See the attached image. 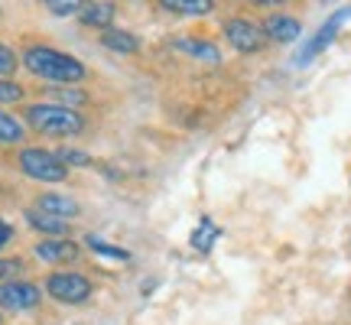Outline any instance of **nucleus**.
Returning <instances> with one entry per match:
<instances>
[{"mask_svg":"<svg viewBox=\"0 0 351 325\" xmlns=\"http://www.w3.org/2000/svg\"><path fill=\"white\" fill-rule=\"evenodd\" d=\"M23 65L33 75L46 78V82H56V85H78L88 75V69L78 62L75 56L52 49V46H29L23 52Z\"/></svg>","mask_w":351,"mask_h":325,"instance_id":"obj_1","label":"nucleus"},{"mask_svg":"<svg viewBox=\"0 0 351 325\" xmlns=\"http://www.w3.org/2000/svg\"><path fill=\"white\" fill-rule=\"evenodd\" d=\"M26 124L46 134V137H75L85 130V117L75 108H65V104H29L26 108Z\"/></svg>","mask_w":351,"mask_h":325,"instance_id":"obj_2","label":"nucleus"},{"mask_svg":"<svg viewBox=\"0 0 351 325\" xmlns=\"http://www.w3.org/2000/svg\"><path fill=\"white\" fill-rule=\"evenodd\" d=\"M46 293H49L56 302L62 306H82V302L91 300V280L85 274H75V270H62V274H52L46 280Z\"/></svg>","mask_w":351,"mask_h":325,"instance_id":"obj_3","label":"nucleus"},{"mask_svg":"<svg viewBox=\"0 0 351 325\" xmlns=\"http://www.w3.org/2000/svg\"><path fill=\"white\" fill-rule=\"evenodd\" d=\"M20 169L36 182H62L69 176V166L59 160V153L39 150V147H29L20 153Z\"/></svg>","mask_w":351,"mask_h":325,"instance_id":"obj_4","label":"nucleus"},{"mask_svg":"<svg viewBox=\"0 0 351 325\" xmlns=\"http://www.w3.org/2000/svg\"><path fill=\"white\" fill-rule=\"evenodd\" d=\"M225 39L231 49L244 52V56H251V52H261L270 39H267V33H263L261 23H254V20H247V16H231V20H225Z\"/></svg>","mask_w":351,"mask_h":325,"instance_id":"obj_5","label":"nucleus"},{"mask_svg":"<svg viewBox=\"0 0 351 325\" xmlns=\"http://www.w3.org/2000/svg\"><path fill=\"white\" fill-rule=\"evenodd\" d=\"M43 293L36 283H26V280H7L0 283V309L7 313H26V309H36Z\"/></svg>","mask_w":351,"mask_h":325,"instance_id":"obj_6","label":"nucleus"},{"mask_svg":"<svg viewBox=\"0 0 351 325\" xmlns=\"http://www.w3.org/2000/svg\"><path fill=\"white\" fill-rule=\"evenodd\" d=\"M348 16H351V7H345V10H339V13H335V16H328L326 23L319 26V33H315V36L309 39V43H306V46H302V49H300V59H296V62H300V65H309V62H313V59H315V56H319V52H326L328 46H332V39L339 36L341 23H345Z\"/></svg>","mask_w":351,"mask_h":325,"instance_id":"obj_7","label":"nucleus"},{"mask_svg":"<svg viewBox=\"0 0 351 325\" xmlns=\"http://www.w3.org/2000/svg\"><path fill=\"white\" fill-rule=\"evenodd\" d=\"M261 26L270 43H293V39H300V33H302V23L296 16H287V13H270Z\"/></svg>","mask_w":351,"mask_h":325,"instance_id":"obj_8","label":"nucleus"},{"mask_svg":"<svg viewBox=\"0 0 351 325\" xmlns=\"http://www.w3.org/2000/svg\"><path fill=\"white\" fill-rule=\"evenodd\" d=\"M36 257L46 263H72L78 257V244L69 238H46L36 244Z\"/></svg>","mask_w":351,"mask_h":325,"instance_id":"obj_9","label":"nucleus"},{"mask_svg":"<svg viewBox=\"0 0 351 325\" xmlns=\"http://www.w3.org/2000/svg\"><path fill=\"white\" fill-rule=\"evenodd\" d=\"M173 49L182 52V56H189V59H195V62H205V65H218L221 62V52H218V46L215 43H208V39H173Z\"/></svg>","mask_w":351,"mask_h":325,"instance_id":"obj_10","label":"nucleus"},{"mask_svg":"<svg viewBox=\"0 0 351 325\" xmlns=\"http://www.w3.org/2000/svg\"><path fill=\"white\" fill-rule=\"evenodd\" d=\"M114 13H117V7L108 0H85V7L78 10V20L85 26H95V29H108L114 23Z\"/></svg>","mask_w":351,"mask_h":325,"instance_id":"obj_11","label":"nucleus"},{"mask_svg":"<svg viewBox=\"0 0 351 325\" xmlns=\"http://www.w3.org/2000/svg\"><path fill=\"white\" fill-rule=\"evenodd\" d=\"M36 208L46 215H56V218H62V221H72L78 215V202L69 199V195H59V192H43L36 199Z\"/></svg>","mask_w":351,"mask_h":325,"instance_id":"obj_12","label":"nucleus"},{"mask_svg":"<svg viewBox=\"0 0 351 325\" xmlns=\"http://www.w3.org/2000/svg\"><path fill=\"white\" fill-rule=\"evenodd\" d=\"M101 46L117 52V56H134V52H140V39L134 33H127V29L108 26V29H101Z\"/></svg>","mask_w":351,"mask_h":325,"instance_id":"obj_13","label":"nucleus"},{"mask_svg":"<svg viewBox=\"0 0 351 325\" xmlns=\"http://www.w3.org/2000/svg\"><path fill=\"white\" fill-rule=\"evenodd\" d=\"M26 221H29V228H36L39 234H46V238H65V234H69V221L56 218V215L39 212V208H29V212H26Z\"/></svg>","mask_w":351,"mask_h":325,"instance_id":"obj_14","label":"nucleus"},{"mask_svg":"<svg viewBox=\"0 0 351 325\" xmlns=\"http://www.w3.org/2000/svg\"><path fill=\"white\" fill-rule=\"evenodd\" d=\"M160 7L176 16H208L215 10V0H160Z\"/></svg>","mask_w":351,"mask_h":325,"instance_id":"obj_15","label":"nucleus"},{"mask_svg":"<svg viewBox=\"0 0 351 325\" xmlns=\"http://www.w3.org/2000/svg\"><path fill=\"white\" fill-rule=\"evenodd\" d=\"M88 248L95 250L98 257H104V261H117V263H127L130 261V250H124V248H114V244H108L104 238H95V234H88Z\"/></svg>","mask_w":351,"mask_h":325,"instance_id":"obj_16","label":"nucleus"},{"mask_svg":"<svg viewBox=\"0 0 351 325\" xmlns=\"http://www.w3.org/2000/svg\"><path fill=\"white\" fill-rule=\"evenodd\" d=\"M23 140V124L13 114L0 111V143H20Z\"/></svg>","mask_w":351,"mask_h":325,"instance_id":"obj_17","label":"nucleus"},{"mask_svg":"<svg viewBox=\"0 0 351 325\" xmlns=\"http://www.w3.org/2000/svg\"><path fill=\"white\" fill-rule=\"evenodd\" d=\"M218 234H221V231H218V228H215L212 221H208V218H202L199 231L192 234V248L205 254V250H212V244H215V238H218Z\"/></svg>","mask_w":351,"mask_h":325,"instance_id":"obj_18","label":"nucleus"},{"mask_svg":"<svg viewBox=\"0 0 351 325\" xmlns=\"http://www.w3.org/2000/svg\"><path fill=\"white\" fill-rule=\"evenodd\" d=\"M52 98H59L65 108H75V111H78V104H85L88 95H85V91H78V88L72 85V88H52Z\"/></svg>","mask_w":351,"mask_h":325,"instance_id":"obj_19","label":"nucleus"},{"mask_svg":"<svg viewBox=\"0 0 351 325\" xmlns=\"http://www.w3.org/2000/svg\"><path fill=\"white\" fill-rule=\"evenodd\" d=\"M46 3V10L56 13V16H72L85 7V0H43Z\"/></svg>","mask_w":351,"mask_h":325,"instance_id":"obj_20","label":"nucleus"},{"mask_svg":"<svg viewBox=\"0 0 351 325\" xmlns=\"http://www.w3.org/2000/svg\"><path fill=\"white\" fill-rule=\"evenodd\" d=\"M16 65H20L16 52H13L10 46H3V43H0V75H13V72H16Z\"/></svg>","mask_w":351,"mask_h":325,"instance_id":"obj_21","label":"nucleus"},{"mask_svg":"<svg viewBox=\"0 0 351 325\" xmlns=\"http://www.w3.org/2000/svg\"><path fill=\"white\" fill-rule=\"evenodd\" d=\"M23 98V88L16 82H0V104H13V101Z\"/></svg>","mask_w":351,"mask_h":325,"instance_id":"obj_22","label":"nucleus"},{"mask_svg":"<svg viewBox=\"0 0 351 325\" xmlns=\"http://www.w3.org/2000/svg\"><path fill=\"white\" fill-rule=\"evenodd\" d=\"M20 267H23V263L13 261V257H0V283H7V280H16Z\"/></svg>","mask_w":351,"mask_h":325,"instance_id":"obj_23","label":"nucleus"},{"mask_svg":"<svg viewBox=\"0 0 351 325\" xmlns=\"http://www.w3.org/2000/svg\"><path fill=\"white\" fill-rule=\"evenodd\" d=\"M59 160H62L65 166H91V160L78 150H59Z\"/></svg>","mask_w":351,"mask_h":325,"instance_id":"obj_24","label":"nucleus"},{"mask_svg":"<svg viewBox=\"0 0 351 325\" xmlns=\"http://www.w3.org/2000/svg\"><path fill=\"white\" fill-rule=\"evenodd\" d=\"M10 238H13V228L7 225V221H0V248H3V244H7Z\"/></svg>","mask_w":351,"mask_h":325,"instance_id":"obj_25","label":"nucleus"},{"mask_svg":"<svg viewBox=\"0 0 351 325\" xmlns=\"http://www.w3.org/2000/svg\"><path fill=\"white\" fill-rule=\"evenodd\" d=\"M247 3H257V7H283L287 0H247Z\"/></svg>","mask_w":351,"mask_h":325,"instance_id":"obj_26","label":"nucleus"}]
</instances>
